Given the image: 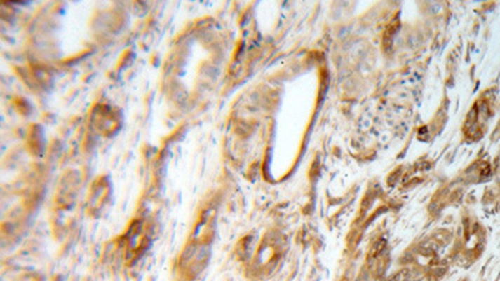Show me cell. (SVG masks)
<instances>
[{
	"mask_svg": "<svg viewBox=\"0 0 500 281\" xmlns=\"http://www.w3.org/2000/svg\"><path fill=\"white\" fill-rule=\"evenodd\" d=\"M214 235V210L203 212L188 245L179 259L177 274L180 281H193L207 266Z\"/></svg>",
	"mask_w": 500,
	"mask_h": 281,
	"instance_id": "1",
	"label": "cell"
},
{
	"mask_svg": "<svg viewBox=\"0 0 500 281\" xmlns=\"http://www.w3.org/2000/svg\"><path fill=\"white\" fill-rule=\"evenodd\" d=\"M108 196H109V184L104 179H99L94 185L92 194L89 198V212H100Z\"/></svg>",
	"mask_w": 500,
	"mask_h": 281,
	"instance_id": "2",
	"label": "cell"
}]
</instances>
